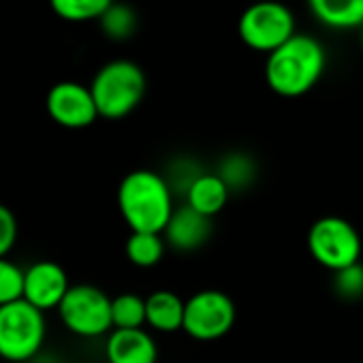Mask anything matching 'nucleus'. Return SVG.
Segmentation results:
<instances>
[{"label": "nucleus", "mask_w": 363, "mask_h": 363, "mask_svg": "<svg viewBox=\"0 0 363 363\" xmlns=\"http://www.w3.org/2000/svg\"><path fill=\"white\" fill-rule=\"evenodd\" d=\"M162 238L167 246L177 252H195L203 248L212 238V218L195 212L191 206H177L169 218Z\"/></svg>", "instance_id": "9b49d317"}, {"label": "nucleus", "mask_w": 363, "mask_h": 363, "mask_svg": "<svg viewBox=\"0 0 363 363\" xmlns=\"http://www.w3.org/2000/svg\"><path fill=\"white\" fill-rule=\"evenodd\" d=\"M24 299V272L9 259H0V308Z\"/></svg>", "instance_id": "412c9836"}, {"label": "nucleus", "mask_w": 363, "mask_h": 363, "mask_svg": "<svg viewBox=\"0 0 363 363\" xmlns=\"http://www.w3.org/2000/svg\"><path fill=\"white\" fill-rule=\"evenodd\" d=\"M45 107L52 120L65 128H86L99 118L92 90L77 82L56 84L48 92Z\"/></svg>", "instance_id": "1a4fd4ad"}, {"label": "nucleus", "mask_w": 363, "mask_h": 363, "mask_svg": "<svg viewBox=\"0 0 363 363\" xmlns=\"http://www.w3.org/2000/svg\"><path fill=\"white\" fill-rule=\"evenodd\" d=\"M235 325V303L233 299L216 289L197 291L184 310V329L193 340L212 342L231 331Z\"/></svg>", "instance_id": "6e6552de"}, {"label": "nucleus", "mask_w": 363, "mask_h": 363, "mask_svg": "<svg viewBox=\"0 0 363 363\" xmlns=\"http://www.w3.org/2000/svg\"><path fill=\"white\" fill-rule=\"evenodd\" d=\"M308 250L312 259L329 272L346 269L361 261V235L340 216H323L308 231Z\"/></svg>", "instance_id": "39448f33"}, {"label": "nucleus", "mask_w": 363, "mask_h": 363, "mask_svg": "<svg viewBox=\"0 0 363 363\" xmlns=\"http://www.w3.org/2000/svg\"><path fill=\"white\" fill-rule=\"evenodd\" d=\"M113 329H141L145 325V299L135 293H122L111 299Z\"/></svg>", "instance_id": "aec40b11"}, {"label": "nucleus", "mask_w": 363, "mask_h": 363, "mask_svg": "<svg viewBox=\"0 0 363 363\" xmlns=\"http://www.w3.org/2000/svg\"><path fill=\"white\" fill-rule=\"evenodd\" d=\"M45 340V316L26 299L0 308V357L22 363L35 357Z\"/></svg>", "instance_id": "20e7f679"}, {"label": "nucleus", "mask_w": 363, "mask_h": 363, "mask_svg": "<svg viewBox=\"0 0 363 363\" xmlns=\"http://www.w3.org/2000/svg\"><path fill=\"white\" fill-rule=\"evenodd\" d=\"M186 301L173 291H154L145 299V325L160 333H173L184 329Z\"/></svg>", "instance_id": "ddd939ff"}, {"label": "nucleus", "mask_w": 363, "mask_h": 363, "mask_svg": "<svg viewBox=\"0 0 363 363\" xmlns=\"http://www.w3.org/2000/svg\"><path fill=\"white\" fill-rule=\"evenodd\" d=\"M240 39L255 52L272 54L295 37V16L278 0H259L244 9L238 24Z\"/></svg>", "instance_id": "423d86ee"}, {"label": "nucleus", "mask_w": 363, "mask_h": 363, "mask_svg": "<svg viewBox=\"0 0 363 363\" xmlns=\"http://www.w3.org/2000/svg\"><path fill=\"white\" fill-rule=\"evenodd\" d=\"M333 291L344 301H359L363 297V263H354L333 274Z\"/></svg>", "instance_id": "4be33fe9"}, {"label": "nucleus", "mask_w": 363, "mask_h": 363, "mask_svg": "<svg viewBox=\"0 0 363 363\" xmlns=\"http://www.w3.org/2000/svg\"><path fill=\"white\" fill-rule=\"evenodd\" d=\"M109 363H156L158 346L154 337L141 329H113L105 344Z\"/></svg>", "instance_id": "f8f14e48"}, {"label": "nucleus", "mask_w": 363, "mask_h": 363, "mask_svg": "<svg viewBox=\"0 0 363 363\" xmlns=\"http://www.w3.org/2000/svg\"><path fill=\"white\" fill-rule=\"evenodd\" d=\"M69 289L67 272L54 261H39L24 272V299L41 312L58 308Z\"/></svg>", "instance_id": "9d476101"}, {"label": "nucleus", "mask_w": 363, "mask_h": 363, "mask_svg": "<svg viewBox=\"0 0 363 363\" xmlns=\"http://www.w3.org/2000/svg\"><path fill=\"white\" fill-rule=\"evenodd\" d=\"M231 193L225 186V182L216 175V173H203L195 184L191 186L186 199V206H191L195 212L214 218L216 214H220L229 201Z\"/></svg>", "instance_id": "2eb2a0df"}, {"label": "nucleus", "mask_w": 363, "mask_h": 363, "mask_svg": "<svg viewBox=\"0 0 363 363\" xmlns=\"http://www.w3.org/2000/svg\"><path fill=\"white\" fill-rule=\"evenodd\" d=\"M203 173L206 171H203L201 162L195 160L193 156H177L167 162L162 177L167 179V184L175 197H186L191 186Z\"/></svg>", "instance_id": "a211bd4d"}, {"label": "nucleus", "mask_w": 363, "mask_h": 363, "mask_svg": "<svg viewBox=\"0 0 363 363\" xmlns=\"http://www.w3.org/2000/svg\"><path fill=\"white\" fill-rule=\"evenodd\" d=\"M229 189V193H244L250 191L259 177L257 160L246 152H229L218 160V167L214 171Z\"/></svg>", "instance_id": "dca6fc26"}, {"label": "nucleus", "mask_w": 363, "mask_h": 363, "mask_svg": "<svg viewBox=\"0 0 363 363\" xmlns=\"http://www.w3.org/2000/svg\"><path fill=\"white\" fill-rule=\"evenodd\" d=\"M327 54L318 39L295 35L267 56L265 82L278 96L297 99L310 92L323 77Z\"/></svg>", "instance_id": "f257e3e1"}, {"label": "nucleus", "mask_w": 363, "mask_h": 363, "mask_svg": "<svg viewBox=\"0 0 363 363\" xmlns=\"http://www.w3.org/2000/svg\"><path fill=\"white\" fill-rule=\"evenodd\" d=\"M101 118L120 120L133 113L145 94V75L133 60H111L99 69L90 84Z\"/></svg>", "instance_id": "7ed1b4c3"}, {"label": "nucleus", "mask_w": 363, "mask_h": 363, "mask_svg": "<svg viewBox=\"0 0 363 363\" xmlns=\"http://www.w3.org/2000/svg\"><path fill=\"white\" fill-rule=\"evenodd\" d=\"M167 242L162 233H143V231H133L126 240V259L137 265V267H154L162 261L164 257Z\"/></svg>", "instance_id": "f3484780"}, {"label": "nucleus", "mask_w": 363, "mask_h": 363, "mask_svg": "<svg viewBox=\"0 0 363 363\" xmlns=\"http://www.w3.org/2000/svg\"><path fill=\"white\" fill-rule=\"evenodd\" d=\"M18 240V220L13 212L0 203V259H5L7 252L16 246Z\"/></svg>", "instance_id": "b1692460"}, {"label": "nucleus", "mask_w": 363, "mask_h": 363, "mask_svg": "<svg viewBox=\"0 0 363 363\" xmlns=\"http://www.w3.org/2000/svg\"><path fill=\"white\" fill-rule=\"evenodd\" d=\"M58 314L69 331L82 337H96L113 329L111 299L92 284H75L58 306Z\"/></svg>", "instance_id": "0eeeda50"}, {"label": "nucleus", "mask_w": 363, "mask_h": 363, "mask_svg": "<svg viewBox=\"0 0 363 363\" xmlns=\"http://www.w3.org/2000/svg\"><path fill=\"white\" fill-rule=\"evenodd\" d=\"M50 5L67 22H90L101 20L113 7V0H50Z\"/></svg>", "instance_id": "6ab92c4d"}, {"label": "nucleus", "mask_w": 363, "mask_h": 363, "mask_svg": "<svg viewBox=\"0 0 363 363\" xmlns=\"http://www.w3.org/2000/svg\"><path fill=\"white\" fill-rule=\"evenodd\" d=\"M314 18L335 30H352L363 22V0H308Z\"/></svg>", "instance_id": "4468645a"}, {"label": "nucleus", "mask_w": 363, "mask_h": 363, "mask_svg": "<svg viewBox=\"0 0 363 363\" xmlns=\"http://www.w3.org/2000/svg\"><path fill=\"white\" fill-rule=\"evenodd\" d=\"M173 199L162 173L150 169L126 173L118 189V208L130 231L162 233L175 212Z\"/></svg>", "instance_id": "f03ea898"}, {"label": "nucleus", "mask_w": 363, "mask_h": 363, "mask_svg": "<svg viewBox=\"0 0 363 363\" xmlns=\"http://www.w3.org/2000/svg\"><path fill=\"white\" fill-rule=\"evenodd\" d=\"M105 33L113 39H126L135 30V13L128 7H111L103 18Z\"/></svg>", "instance_id": "5701e85b"}, {"label": "nucleus", "mask_w": 363, "mask_h": 363, "mask_svg": "<svg viewBox=\"0 0 363 363\" xmlns=\"http://www.w3.org/2000/svg\"><path fill=\"white\" fill-rule=\"evenodd\" d=\"M359 35H361V45H363V22H361V26H359Z\"/></svg>", "instance_id": "393cba45"}]
</instances>
